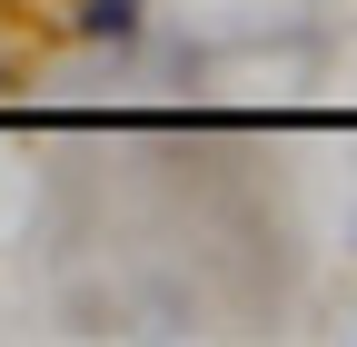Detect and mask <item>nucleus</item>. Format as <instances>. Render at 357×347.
Listing matches in <instances>:
<instances>
[{"mask_svg":"<svg viewBox=\"0 0 357 347\" xmlns=\"http://www.w3.org/2000/svg\"><path fill=\"white\" fill-rule=\"evenodd\" d=\"M149 0H70V40L79 50H100V60H139L149 50Z\"/></svg>","mask_w":357,"mask_h":347,"instance_id":"f257e3e1","label":"nucleus"}]
</instances>
